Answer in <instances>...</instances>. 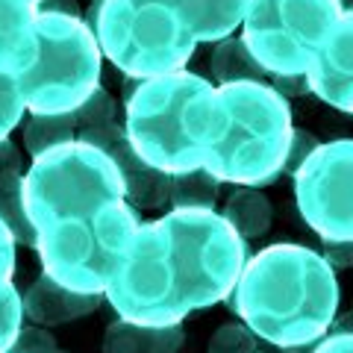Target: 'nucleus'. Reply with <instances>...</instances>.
I'll list each match as a JSON object with an SVG mask.
<instances>
[{"mask_svg":"<svg viewBox=\"0 0 353 353\" xmlns=\"http://www.w3.org/2000/svg\"><path fill=\"white\" fill-rule=\"evenodd\" d=\"M24 206L41 271L65 289L103 294L141 224L118 165L85 141L59 145L32 159Z\"/></svg>","mask_w":353,"mask_h":353,"instance_id":"nucleus-1","label":"nucleus"},{"mask_svg":"<svg viewBox=\"0 0 353 353\" xmlns=\"http://www.w3.org/2000/svg\"><path fill=\"white\" fill-rule=\"evenodd\" d=\"M77 112V121H80V130H88V127H101V124H112L118 121V106H115V97L106 92L103 85H97L92 97L80 106L74 109ZM77 130V132H80Z\"/></svg>","mask_w":353,"mask_h":353,"instance_id":"nucleus-21","label":"nucleus"},{"mask_svg":"<svg viewBox=\"0 0 353 353\" xmlns=\"http://www.w3.org/2000/svg\"><path fill=\"white\" fill-rule=\"evenodd\" d=\"M9 353H62V350L57 347V341H53L50 333H44L39 327H27V330L21 327V333L12 341Z\"/></svg>","mask_w":353,"mask_h":353,"instance_id":"nucleus-27","label":"nucleus"},{"mask_svg":"<svg viewBox=\"0 0 353 353\" xmlns=\"http://www.w3.org/2000/svg\"><path fill=\"white\" fill-rule=\"evenodd\" d=\"M294 197L321 239L353 241V139L318 145L294 174Z\"/></svg>","mask_w":353,"mask_h":353,"instance_id":"nucleus-9","label":"nucleus"},{"mask_svg":"<svg viewBox=\"0 0 353 353\" xmlns=\"http://www.w3.org/2000/svg\"><path fill=\"white\" fill-rule=\"evenodd\" d=\"M101 303H103V294L65 289L62 283H57L53 277H48V274H41V277L32 283L24 294H21V306H24V315H27L36 327L71 324V321H77V318L92 315Z\"/></svg>","mask_w":353,"mask_h":353,"instance_id":"nucleus-12","label":"nucleus"},{"mask_svg":"<svg viewBox=\"0 0 353 353\" xmlns=\"http://www.w3.org/2000/svg\"><path fill=\"white\" fill-rule=\"evenodd\" d=\"M24 101H21V92H18V83L15 77H3L0 74V141L9 139L21 118H24Z\"/></svg>","mask_w":353,"mask_h":353,"instance_id":"nucleus-22","label":"nucleus"},{"mask_svg":"<svg viewBox=\"0 0 353 353\" xmlns=\"http://www.w3.org/2000/svg\"><path fill=\"white\" fill-rule=\"evenodd\" d=\"M292 130V106L268 83H224L203 112L201 165L221 183L268 185L283 174Z\"/></svg>","mask_w":353,"mask_h":353,"instance_id":"nucleus-4","label":"nucleus"},{"mask_svg":"<svg viewBox=\"0 0 353 353\" xmlns=\"http://www.w3.org/2000/svg\"><path fill=\"white\" fill-rule=\"evenodd\" d=\"M309 85L327 106L353 115V15H341L309 68Z\"/></svg>","mask_w":353,"mask_h":353,"instance_id":"nucleus-11","label":"nucleus"},{"mask_svg":"<svg viewBox=\"0 0 353 353\" xmlns=\"http://www.w3.org/2000/svg\"><path fill=\"white\" fill-rule=\"evenodd\" d=\"M330 330H333V333H353V312L345 315L341 321H333V327H330Z\"/></svg>","mask_w":353,"mask_h":353,"instance_id":"nucleus-33","label":"nucleus"},{"mask_svg":"<svg viewBox=\"0 0 353 353\" xmlns=\"http://www.w3.org/2000/svg\"><path fill=\"white\" fill-rule=\"evenodd\" d=\"M103 353H145L141 350L139 324H130L124 318L109 324L103 336Z\"/></svg>","mask_w":353,"mask_h":353,"instance_id":"nucleus-24","label":"nucleus"},{"mask_svg":"<svg viewBox=\"0 0 353 353\" xmlns=\"http://www.w3.org/2000/svg\"><path fill=\"white\" fill-rule=\"evenodd\" d=\"M77 141H85L97 150H103L109 159L118 165L121 180L127 189V201L139 209H159L168 203L171 194V174H165L159 168H153L150 162H145L136 153V148L130 145L127 130L112 121V124L101 127H88L77 132Z\"/></svg>","mask_w":353,"mask_h":353,"instance_id":"nucleus-10","label":"nucleus"},{"mask_svg":"<svg viewBox=\"0 0 353 353\" xmlns=\"http://www.w3.org/2000/svg\"><path fill=\"white\" fill-rule=\"evenodd\" d=\"M77 130L80 121L77 112H65V115H30L24 124V148L32 159L41 157L59 145L77 141Z\"/></svg>","mask_w":353,"mask_h":353,"instance_id":"nucleus-19","label":"nucleus"},{"mask_svg":"<svg viewBox=\"0 0 353 353\" xmlns=\"http://www.w3.org/2000/svg\"><path fill=\"white\" fill-rule=\"evenodd\" d=\"M241 353H268V350H265V347L259 345V341H256V345H253V347H248V350H241Z\"/></svg>","mask_w":353,"mask_h":353,"instance_id":"nucleus-35","label":"nucleus"},{"mask_svg":"<svg viewBox=\"0 0 353 353\" xmlns=\"http://www.w3.org/2000/svg\"><path fill=\"white\" fill-rule=\"evenodd\" d=\"M212 88V83L189 71L141 80L124 103V130L139 157L165 174L203 168L201 124Z\"/></svg>","mask_w":353,"mask_h":353,"instance_id":"nucleus-5","label":"nucleus"},{"mask_svg":"<svg viewBox=\"0 0 353 353\" xmlns=\"http://www.w3.org/2000/svg\"><path fill=\"white\" fill-rule=\"evenodd\" d=\"M15 236L9 227L0 221V353H9L12 341L21 333V321H24V306H21V294L15 292Z\"/></svg>","mask_w":353,"mask_h":353,"instance_id":"nucleus-15","label":"nucleus"},{"mask_svg":"<svg viewBox=\"0 0 353 353\" xmlns=\"http://www.w3.org/2000/svg\"><path fill=\"white\" fill-rule=\"evenodd\" d=\"M218 192H221V180L209 174L206 168L171 174L168 206L171 209H203V212H215Z\"/></svg>","mask_w":353,"mask_h":353,"instance_id":"nucleus-20","label":"nucleus"},{"mask_svg":"<svg viewBox=\"0 0 353 353\" xmlns=\"http://www.w3.org/2000/svg\"><path fill=\"white\" fill-rule=\"evenodd\" d=\"M312 353H353V333H333L318 341Z\"/></svg>","mask_w":353,"mask_h":353,"instance_id":"nucleus-30","label":"nucleus"},{"mask_svg":"<svg viewBox=\"0 0 353 353\" xmlns=\"http://www.w3.org/2000/svg\"><path fill=\"white\" fill-rule=\"evenodd\" d=\"M271 88L280 92L283 97H303L312 92L309 74H277V77H271Z\"/></svg>","mask_w":353,"mask_h":353,"instance_id":"nucleus-28","label":"nucleus"},{"mask_svg":"<svg viewBox=\"0 0 353 353\" xmlns=\"http://www.w3.org/2000/svg\"><path fill=\"white\" fill-rule=\"evenodd\" d=\"M139 333H141V350L145 353H176L185 341V333L180 324H171V327H141L139 324Z\"/></svg>","mask_w":353,"mask_h":353,"instance_id":"nucleus-23","label":"nucleus"},{"mask_svg":"<svg viewBox=\"0 0 353 353\" xmlns=\"http://www.w3.org/2000/svg\"><path fill=\"white\" fill-rule=\"evenodd\" d=\"M165 3H171L189 21L197 44L230 39L248 9V0H165Z\"/></svg>","mask_w":353,"mask_h":353,"instance_id":"nucleus-14","label":"nucleus"},{"mask_svg":"<svg viewBox=\"0 0 353 353\" xmlns=\"http://www.w3.org/2000/svg\"><path fill=\"white\" fill-rule=\"evenodd\" d=\"M39 12H53V15H74V18H83V15H80V6H77V0H39Z\"/></svg>","mask_w":353,"mask_h":353,"instance_id":"nucleus-31","label":"nucleus"},{"mask_svg":"<svg viewBox=\"0 0 353 353\" xmlns=\"http://www.w3.org/2000/svg\"><path fill=\"white\" fill-rule=\"evenodd\" d=\"M339 9H341V15H353V0H336Z\"/></svg>","mask_w":353,"mask_h":353,"instance_id":"nucleus-34","label":"nucleus"},{"mask_svg":"<svg viewBox=\"0 0 353 353\" xmlns=\"http://www.w3.org/2000/svg\"><path fill=\"white\" fill-rule=\"evenodd\" d=\"M92 3H94V0H92Z\"/></svg>","mask_w":353,"mask_h":353,"instance_id":"nucleus-36","label":"nucleus"},{"mask_svg":"<svg viewBox=\"0 0 353 353\" xmlns=\"http://www.w3.org/2000/svg\"><path fill=\"white\" fill-rule=\"evenodd\" d=\"M221 215L227 218V224L233 227L241 239L250 241V239H259L262 233H268L274 209L262 192L250 189V185H239V189L227 197Z\"/></svg>","mask_w":353,"mask_h":353,"instance_id":"nucleus-16","label":"nucleus"},{"mask_svg":"<svg viewBox=\"0 0 353 353\" xmlns=\"http://www.w3.org/2000/svg\"><path fill=\"white\" fill-rule=\"evenodd\" d=\"M339 18L336 0H248L241 41L268 77L309 74Z\"/></svg>","mask_w":353,"mask_h":353,"instance_id":"nucleus-8","label":"nucleus"},{"mask_svg":"<svg viewBox=\"0 0 353 353\" xmlns=\"http://www.w3.org/2000/svg\"><path fill=\"white\" fill-rule=\"evenodd\" d=\"M209 68H212L215 83H245V80H256L265 83V68L253 59V53L248 50V44L241 41V36H230L215 41V50L209 57Z\"/></svg>","mask_w":353,"mask_h":353,"instance_id":"nucleus-17","label":"nucleus"},{"mask_svg":"<svg viewBox=\"0 0 353 353\" xmlns=\"http://www.w3.org/2000/svg\"><path fill=\"white\" fill-rule=\"evenodd\" d=\"M15 168H21V153H18V148L12 145V141L3 139L0 141V174L15 171Z\"/></svg>","mask_w":353,"mask_h":353,"instance_id":"nucleus-32","label":"nucleus"},{"mask_svg":"<svg viewBox=\"0 0 353 353\" xmlns=\"http://www.w3.org/2000/svg\"><path fill=\"white\" fill-rule=\"evenodd\" d=\"M321 256L333 265V268H353V241H333L324 239Z\"/></svg>","mask_w":353,"mask_h":353,"instance_id":"nucleus-29","label":"nucleus"},{"mask_svg":"<svg viewBox=\"0 0 353 353\" xmlns=\"http://www.w3.org/2000/svg\"><path fill=\"white\" fill-rule=\"evenodd\" d=\"M92 32L103 57L139 80L183 71L197 48L189 21L165 0H103Z\"/></svg>","mask_w":353,"mask_h":353,"instance_id":"nucleus-7","label":"nucleus"},{"mask_svg":"<svg viewBox=\"0 0 353 353\" xmlns=\"http://www.w3.org/2000/svg\"><path fill=\"white\" fill-rule=\"evenodd\" d=\"M36 0H0V74L18 77L36 59Z\"/></svg>","mask_w":353,"mask_h":353,"instance_id":"nucleus-13","label":"nucleus"},{"mask_svg":"<svg viewBox=\"0 0 353 353\" xmlns=\"http://www.w3.org/2000/svg\"><path fill=\"white\" fill-rule=\"evenodd\" d=\"M245 262V239L224 215L171 209L139 224L103 294L130 324L171 327L233 294Z\"/></svg>","mask_w":353,"mask_h":353,"instance_id":"nucleus-2","label":"nucleus"},{"mask_svg":"<svg viewBox=\"0 0 353 353\" xmlns=\"http://www.w3.org/2000/svg\"><path fill=\"white\" fill-rule=\"evenodd\" d=\"M233 309L253 336L280 350L315 345L336 321V268L303 245H271L245 262Z\"/></svg>","mask_w":353,"mask_h":353,"instance_id":"nucleus-3","label":"nucleus"},{"mask_svg":"<svg viewBox=\"0 0 353 353\" xmlns=\"http://www.w3.org/2000/svg\"><path fill=\"white\" fill-rule=\"evenodd\" d=\"M39 50L15 77L30 115H65L80 109L101 85V44L83 18L39 12Z\"/></svg>","mask_w":353,"mask_h":353,"instance_id":"nucleus-6","label":"nucleus"},{"mask_svg":"<svg viewBox=\"0 0 353 353\" xmlns=\"http://www.w3.org/2000/svg\"><path fill=\"white\" fill-rule=\"evenodd\" d=\"M321 145L312 132L309 130H301V127H294L292 130V141H289V153H285V165H283V171H289V174H297V168L312 157L315 148Z\"/></svg>","mask_w":353,"mask_h":353,"instance_id":"nucleus-26","label":"nucleus"},{"mask_svg":"<svg viewBox=\"0 0 353 353\" xmlns=\"http://www.w3.org/2000/svg\"><path fill=\"white\" fill-rule=\"evenodd\" d=\"M0 221L9 227L18 245L36 248V227L30 224L24 206V171L21 168L0 174Z\"/></svg>","mask_w":353,"mask_h":353,"instance_id":"nucleus-18","label":"nucleus"},{"mask_svg":"<svg viewBox=\"0 0 353 353\" xmlns=\"http://www.w3.org/2000/svg\"><path fill=\"white\" fill-rule=\"evenodd\" d=\"M36 3H39V0H36Z\"/></svg>","mask_w":353,"mask_h":353,"instance_id":"nucleus-37","label":"nucleus"},{"mask_svg":"<svg viewBox=\"0 0 353 353\" xmlns=\"http://www.w3.org/2000/svg\"><path fill=\"white\" fill-rule=\"evenodd\" d=\"M256 345V336L245 324H224L209 339V353H241Z\"/></svg>","mask_w":353,"mask_h":353,"instance_id":"nucleus-25","label":"nucleus"}]
</instances>
